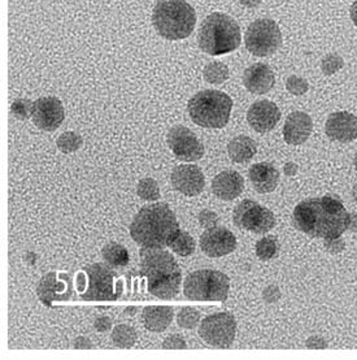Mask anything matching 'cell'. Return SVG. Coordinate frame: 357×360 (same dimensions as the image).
<instances>
[{"instance_id":"1","label":"cell","mask_w":357,"mask_h":360,"mask_svg":"<svg viewBox=\"0 0 357 360\" xmlns=\"http://www.w3.org/2000/svg\"><path fill=\"white\" fill-rule=\"evenodd\" d=\"M292 224L298 231L313 238L330 240L347 231L349 212L337 198H312L295 207Z\"/></svg>"},{"instance_id":"2","label":"cell","mask_w":357,"mask_h":360,"mask_svg":"<svg viewBox=\"0 0 357 360\" xmlns=\"http://www.w3.org/2000/svg\"><path fill=\"white\" fill-rule=\"evenodd\" d=\"M130 236L142 248H169L177 236L178 220L165 203L142 207L130 224Z\"/></svg>"},{"instance_id":"3","label":"cell","mask_w":357,"mask_h":360,"mask_svg":"<svg viewBox=\"0 0 357 360\" xmlns=\"http://www.w3.org/2000/svg\"><path fill=\"white\" fill-rule=\"evenodd\" d=\"M141 274L147 290L160 300H171L179 292L182 274L177 260L162 248H142Z\"/></svg>"},{"instance_id":"4","label":"cell","mask_w":357,"mask_h":360,"mask_svg":"<svg viewBox=\"0 0 357 360\" xmlns=\"http://www.w3.org/2000/svg\"><path fill=\"white\" fill-rule=\"evenodd\" d=\"M242 42L238 22L221 12H213L202 22L197 43L202 51L221 56L235 51Z\"/></svg>"},{"instance_id":"5","label":"cell","mask_w":357,"mask_h":360,"mask_svg":"<svg viewBox=\"0 0 357 360\" xmlns=\"http://www.w3.org/2000/svg\"><path fill=\"white\" fill-rule=\"evenodd\" d=\"M152 24L168 41L185 39L195 29V9L185 0H159L153 8Z\"/></svg>"},{"instance_id":"6","label":"cell","mask_w":357,"mask_h":360,"mask_svg":"<svg viewBox=\"0 0 357 360\" xmlns=\"http://www.w3.org/2000/svg\"><path fill=\"white\" fill-rule=\"evenodd\" d=\"M231 110L233 99L220 90L199 91L188 104L191 120L203 128H225L229 122Z\"/></svg>"},{"instance_id":"7","label":"cell","mask_w":357,"mask_h":360,"mask_svg":"<svg viewBox=\"0 0 357 360\" xmlns=\"http://www.w3.org/2000/svg\"><path fill=\"white\" fill-rule=\"evenodd\" d=\"M230 280L228 276L214 269L195 271L186 277L183 283L185 297L200 302H226L229 294Z\"/></svg>"},{"instance_id":"8","label":"cell","mask_w":357,"mask_h":360,"mask_svg":"<svg viewBox=\"0 0 357 360\" xmlns=\"http://www.w3.org/2000/svg\"><path fill=\"white\" fill-rule=\"evenodd\" d=\"M87 276L85 292L81 294L84 300H116L124 292V283L111 266L107 263H95L84 269Z\"/></svg>"},{"instance_id":"9","label":"cell","mask_w":357,"mask_h":360,"mask_svg":"<svg viewBox=\"0 0 357 360\" xmlns=\"http://www.w3.org/2000/svg\"><path fill=\"white\" fill-rule=\"evenodd\" d=\"M282 33L280 26L271 18H259L248 26L245 34V44L254 56H271L280 49Z\"/></svg>"},{"instance_id":"10","label":"cell","mask_w":357,"mask_h":360,"mask_svg":"<svg viewBox=\"0 0 357 360\" xmlns=\"http://www.w3.org/2000/svg\"><path fill=\"white\" fill-rule=\"evenodd\" d=\"M237 333V321L229 312L209 315L199 326L200 338L212 347L228 349Z\"/></svg>"},{"instance_id":"11","label":"cell","mask_w":357,"mask_h":360,"mask_svg":"<svg viewBox=\"0 0 357 360\" xmlns=\"http://www.w3.org/2000/svg\"><path fill=\"white\" fill-rule=\"evenodd\" d=\"M234 224L248 232L264 234L272 231L275 225V217L271 210L260 206L254 200H243L233 212Z\"/></svg>"},{"instance_id":"12","label":"cell","mask_w":357,"mask_h":360,"mask_svg":"<svg viewBox=\"0 0 357 360\" xmlns=\"http://www.w3.org/2000/svg\"><path fill=\"white\" fill-rule=\"evenodd\" d=\"M168 145L176 158L183 162H197L205 155V146L195 133L186 127H174L168 133Z\"/></svg>"},{"instance_id":"13","label":"cell","mask_w":357,"mask_h":360,"mask_svg":"<svg viewBox=\"0 0 357 360\" xmlns=\"http://www.w3.org/2000/svg\"><path fill=\"white\" fill-rule=\"evenodd\" d=\"M72 292V278L70 276L63 272H50L43 276L37 285V295L47 307H51L53 302H65L70 300Z\"/></svg>"},{"instance_id":"14","label":"cell","mask_w":357,"mask_h":360,"mask_svg":"<svg viewBox=\"0 0 357 360\" xmlns=\"http://www.w3.org/2000/svg\"><path fill=\"white\" fill-rule=\"evenodd\" d=\"M65 117L64 105L56 96H43L34 102L33 122L46 131H53L59 128Z\"/></svg>"},{"instance_id":"15","label":"cell","mask_w":357,"mask_h":360,"mask_svg":"<svg viewBox=\"0 0 357 360\" xmlns=\"http://www.w3.org/2000/svg\"><path fill=\"white\" fill-rule=\"evenodd\" d=\"M170 182L174 189L188 197L199 195L205 186V174L194 164H183L176 167L171 172Z\"/></svg>"},{"instance_id":"16","label":"cell","mask_w":357,"mask_h":360,"mask_svg":"<svg viewBox=\"0 0 357 360\" xmlns=\"http://www.w3.org/2000/svg\"><path fill=\"white\" fill-rule=\"evenodd\" d=\"M200 249L207 257H221L237 249V238L226 228L214 226L205 229L200 237Z\"/></svg>"},{"instance_id":"17","label":"cell","mask_w":357,"mask_h":360,"mask_svg":"<svg viewBox=\"0 0 357 360\" xmlns=\"http://www.w3.org/2000/svg\"><path fill=\"white\" fill-rule=\"evenodd\" d=\"M281 120V111L275 104L264 99L252 104L247 112V121L249 127L257 133H268L277 127Z\"/></svg>"},{"instance_id":"18","label":"cell","mask_w":357,"mask_h":360,"mask_svg":"<svg viewBox=\"0 0 357 360\" xmlns=\"http://www.w3.org/2000/svg\"><path fill=\"white\" fill-rule=\"evenodd\" d=\"M326 136L340 143H349L357 138V116L349 112L332 113L325 127Z\"/></svg>"},{"instance_id":"19","label":"cell","mask_w":357,"mask_h":360,"mask_svg":"<svg viewBox=\"0 0 357 360\" xmlns=\"http://www.w3.org/2000/svg\"><path fill=\"white\" fill-rule=\"evenodd\" d=\"M312 130L313 121L308 113L301 111L291 112L283 127L285 142L291 146L303 145L311 137Z\"/></svg>"},{"instance_id":"20","label":"cell","mask_w":357,"mask_h":360,"mask_svg":"<svg viewBox=\"0 0 357 360\" xmlns=\"http://www.w3.org/2000/svg\"><path fill=\"white\" fill-rule=\"evenodd\" d=\"M274 84V72L268 64L256 63L248 67L243 73V85L252 94H266L272 90Z\"/></svg>"},{"instance_id":"21","label":"cell","mask_w":357,"mask_h":360,"mask_svg":"<svg viewBox=\"0 0 357 360\" xmlns=\"http://www.w3.org/2000/svg\"><path fill=\"white\" fill-rule=\"evenodd\" d=\"M243 189H245V180L238 172H221L212 181L213 194L226 202L238 198Z\"/></svg>"},{"instance_id":"22","label":"cell","mask_w":357,"mask_h":360,"mask_svg":"<svg viewBox=\"0 0 357 360\" xmlns=\"http://www.w3.org/2000/svg\"><path fill=\"white\" fill-rule=\"evenodd\" d=\"M248 176L256 191L260 194H268L277 189L280 182V172L271 163L254 164Z\"/></svg>"},{"instance_id":"23","label":"cell","mask_w":357,"mask_h":360,"mask_svg":"<svg viewBox=\"0 0 357 360\" xmlns=\"http://www.w3.org/2000/svg\"><path fill=\"white\" fill-rule=\"evenodd\" d=\"M174 312L168 306H151L143 309L142 320L147 330L153 333H162L171 324Z\"/></svg>"},{"instance_id":"24","label":"cell","mask_w":357,"mask_h":360,"mask_svg":"<svg viewBox=\"0 0 357 360\" xmlns=\"http://www.w3.org/2000/svg\"><path fill=\"white\" fill-rule=\"evenodd\" d=\"M257 151L255 141L247 136H238L233 138L228 145V154L230 159L235 163L243 164L249 162Z\"/></svg>"},{"instance_id":"25","label":"cell","mask_w":357,"mask_h":360,"mask_svg":"<svg viewBox=\"0 0 357 360\" xmlns=\"http://www.w3.org/2000/svg\"><path fill=\"white\" fill-rule=\"evenodd\" d=\"M102 257L104 259V262L108 266H113V268L128 266L129 260H130L128 250L125 249L122 245L117 243V242L107 243L103 248Z\"/></svg>"},{"instance_id":"26","label":"cell","mask_w":357,"mask_h":360,"mask_svg":"<svg viewBox=\"0 0 357 360\" xmlns=\"http://www.w3.org/2000/svg\"><path fill=\"white\" fill-rule=\"evenodd\" d=\"M111 338L112 342L115 343L117 347L129 349L136 345L138 335L133 326L119 324L112 330Z\"/></svg>"},{"instance_id":"27","label":"cell","mask_w":357,"mask_h":360,"mask_svg":"<svg viewBox=\"0 0 357 360\" xmlns=\"http://www.w3.org/2000/svg\"><path fill=\"white\" fill-rule=\"evenodd\" d=\"M203 77L208 84L222 85L229 78V68L221 61H212L205 65Z\"/></svg>"},{"instance_id":"28","label":"cell","mask_w":357,"mask_h":360,"mask_svg":"<svg viewBox=\"0 0 357 360\" xmlns=\"http://www.w3.org/2000/svg\"><path fill=\"white\" fill-rule=\"evenodd\" d=\"M169 248L181 257H188L195 251V240L188 232L179 231L177 236L170 242Z\"/></svg>"},{"instance_id":"29","label":"cell","mask_w":357,"mask_h":360,"mask_svg":"<svg viewBox=\"0 0 357 360\" xmlns=\"http://www.w3.org/2000/svg\"><path fill=\"white\" fill-rule=\"evenodd\" d=\"M280 245L274 236L264 237L256 243V255L264 262H269L278 255Z\"/></svg>"},{"instance_id":"30","label":"cell","mask_w":357,"mask_h":360,"mask_svg":"<svg viewBox=\"0 0 357 360\" xmlns=\"http://www.w3.org/2000/svg\"><path fill=\"white\" fill-rule=\"evenodd\" d=\"M84 143V139L74 131H65L63 133L59 138H58V148H59L61 153L64 154H72V153H76Z\"/></svg>"},{"instance_id":"31","label":"cell","mask_w":357,"mask_h":360,"mask_svg":"<svg viewBox=\"0 0 357 360\" xmlns=\"http://www.w3.org/2000/svg\"><path fill=\"white\" fill-rule=\"evenodd\" d=\"M136 194L143 200L155 202L160 198V188L153 179L145 177L143 180L139 181V184L136 186Z\"/></svg>"},{"instance_id":"32","label":"cell","mask_w":357,"mask_h":360,"mask_svg":"<svg viewBox=\"0 0 357 360\" xmlns=\"http://www.w3.org/2000/svg\"><path fill=\"white\" fill-rule=\"evenodd\" d=\"M200 323V314L193 307H183L177 314V324L183 329H194Z\"/></svg>"},{"instance_id":"33","label":"cell","mask_w":357,"mask_h":360,"mask_svg":"<svg viewBox=\"0 0 357 360\" xmlns=\"http://www.w3.org/2000/svg\"><path fill=\"white\" fill-rule=\"evenodd\" d=\"M343 67H344L343 58L335 52L326 53L321 60V70L325 76H332Z\"/></svg>"},{"instance_id":"34","label":"cell","mask_w":357,"mask_h":360,"mask_svg":"<svg viewBox=\"0 0 357 360\" xmlns=\"http://www.w3.org/2000/svg\"><path fill=\"white\" fill-rule=\"evenodd\" d=\"M33 110H34V103L29 99H22V98L16 99L11 105L12 115L18 120H27L33 117Z\"/></svg>"},{"instance_id":"35","label":"cell","mask_w":357,"mask_h":360,"mask_svg":"<svg viewBox=\"0 0 357 360\" xmlns=\"http://www.w3.org/2000/svg\"><path fill=\"white\" fill-rule=\"evenodd\" d=\"M286 89L290 94L295 95V96H301L306 94L309 90V85L306 78L299 77V76H290L286 81Z\"/></svg>"},{"instance_id":"36","label":"cell","mask_w":357,"mask_h":360,"mask_svg":"<svg viewBox=\"0 0 357 360\" xmlns=\"http://www.w3.org/2000/svg\"><path fill=\"white\" fill-rule=\"evenodd\" d=\"M219 223V216L216 212H213L211 210H203L199 214V224L205 228V229H211L217 226Z\"/></svg>"},{"instance_id":"37","label":"cell","mask_w":357,"mask_h":360,"mask_svg":"<svg viewBox=\"0 0 357 360\" xmlns=\"http://www.w3.org/2000/svg\"><path fill=\"white\" fill-rule=\"evenodd\" d=\"M162 349L169 350V349H188V343L179 335H171L167 337L162 342Z\"/></svg>"},{"instance_id":"38","label":"cell","mask_w":357,"mask_h":360,"mask_svg":"<svg viewBox=\"0 0 357 360\" xmlns=\"http://www.w3.org/2000/svg\"><path fill=\"white\" fill-rule=\"evenodd\" d=\"M323 246L327 252L330 254H339L343 250L346 249V242L340 237L337 238H330V240H323Z\"/></svg>"},{"instance_id":"39","label":"cell","mask_w":357,"mask_h":360,"mask_svg":"<svg viewBox=\"0 0 357 360\" xmlns=\"http://www.w3.org/2000/svg\"><path fill=\"white\" fill-rule=\"evenodd\" d=\"M281 290L277 285H269L263 292V300L266 304H273L281 300Z\"/></svg>"},{"instance_id":"40","label":"cell","mask_w":357,"mask_h":360,"mask_svg":"<svg viewBox=\"0 0 357 360\" xmlns=\"http://www.w3.org/2000/svg\"><path fill=\"white\" fill-rule=\"evenodd\" d=\"M94 328L98 332L105 333L112 328V320L108 316H100V318L95 319Z\"/></svg>"},{"instance_id":"41","label":"cell","mask_w":357,"mask_h":360,"mask_svg":"<svg viewBox=\"0 0 357 360\" xmlns=\"http://www.w3.org/2000/svg\"><path fill=\"white\" fill-rule=\"evenodd\" d=\"M306 345L308 349H325L327 346L326 341L320 335H311L306 340Z\"/></svg>"},{"instance_id":"42","label":"cell","mask_w":357,"mask_h":360,"mask_svg":"<svg viewBox=\"0 0 357 360\" xmlns=\"http://www.w3.org/2000/svg\"><path fill=\"white\" fill-rule=\"evenodd\" d=\"M86 285H87V276L85 271H81L76 276V289L77 292H79V295L85 292Z\"/></svg>"},{"instance_id":"43","label":"cell","mask_w":357,"mask_h":360,"mask_svg":"<svg viewBox=\"0 0 357 360\" xmlns=\"http://www.w3.org/2000/svg\"><path fill=\"white\" fill-rule=\"evenodd\" d=\"M74 349H93L94 345L87 337H78L73 342Z\"/></svg>"},{"instance_id":"44","label":"cell","mask_w":357,"mask_h":360,"mask_svg":"<svg viewBox=\"0 0 357 360\" xmlns=\"http://www.w3.org/2000/svg\"><path fill=\"white\" fill-rule=\"evenodd\" d=\"M298 164L289 162V163L285 164L283 172H285V174H286L287 177H292V176H295V174L298 173Z\"/></svg>"},{"instance_id":"45","label":"cell","mask_w":357,"mask_h":360,"mask_svg":"<svg viewBox=\"0 0 357 360\" xmlns=\"http://www.w3.org/2000/svg\"><path fill=\"white\" fill-rule=\"evenodd\" d=\"M347 231L349 232H357V212H351L349 214V226Z\"/></svg>"},{"instance_id":"46","label":"cell","mask_w":357,"mask_h":360,"mask_svg":"<svg viewBox=\"0 0 357 360\" xmlns=\"http://www.w3.org/2000/svg\"><path fill=\"white\" fill-rule=\"evenodd\" d=\"M261 1L263 0H239L240 6H243V7H246L248 9H255L257 7H260Z\"/></svg>"},{"instance_id":"47","label":"cell","mask_w":357,"mask_h":360,"mask_svg":"<svg viewBox=\"0 0 357 360\" xmlns=\"http://www.w3.org/2000/svg\"><path fill=\"white\" fill-rule=\"evenodd\" d=\"M349 15H351V20H352V22L357 26V0L356 1H353V4L351 6V8H349Z\"/></svg>"},{"instance_id":"48","label":"cell","mask_w":357,"mask_h":360,"mask_svg":"<svg viewBox=\"0 0 357 360\" xmlns=\"http://www.w3.org/2000/svg\"><path fill=\"white\" fill-rule=\"evenodd\" d=\"M25 260L29 264H34L35 260H37V255H34L32 251L26 252Z\"/></svg>"},{"instance_id":"49","label":"cell","mask_w":357,"mask_h":360,"mask_svg":"<svg viewBox=\"0 0 357 360\" xmlns=\"http://www.w3.org/2000/svg\"><path fill=\"white\" fill-rule=\"evenodd\" d=\"M136 311H138L136 307H129V309H125V314L130 315V316H134L136 314Z\"/></svg>"},{"instance_id":"50","label":"cell","mask_w":357,"mask_h":360,"mask_svg":"<svg viewBox=\"0 0 357 360\" xmlns=\"http://www.w3.org/2000/svg\"><path fill=\"white\" fill-rule=\"evenodd\" d=\"M352 198H353V200L357 203V184L353 186V189H352Z\"/></svg>"},{"instance_id":"51","label":"cell","mask_w":357,"mask_h":360,"mask_svg":"<svg viewBox=\"0 0 357 360\" xmlns=\"http://www.w3.org/2000/svg\"><path fill=\"white\" fill-rule=\"evenodd\" d=\"M355 168H356L357 171V153L356 155H355Z\"/></svg>"}]
</instances>
